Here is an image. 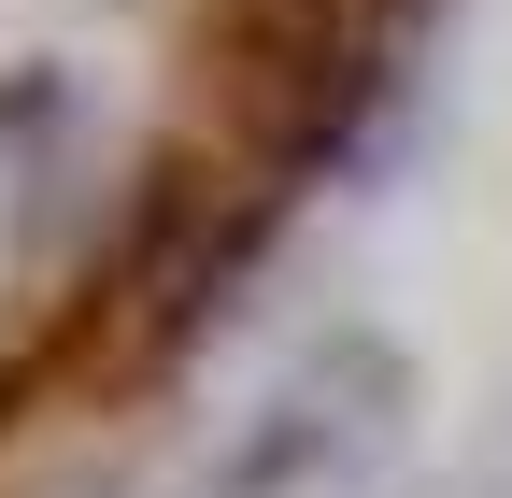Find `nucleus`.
<instances>
[{"mask_svg":"<svg viewBox=\"0 0 512 498\" xmlns=\"http://www.w3.org/2000/svg\"><path fill=\"white\" fill-rule=\"evenodd\" d=\"M399 427H413V370H399V342L328 328L271 399L228 427V456L200 470V498H356L384 456H399Z\"/></svg>","mask_w":512,"mask_h":498,"instance_id":"f257e3e1","label":"nucleus"},{"mask_svg":"<svg viewBox=\"0 0 512 498\" xmlns=\"http://www.w3.org/2000/svg\"><path fill=\"white\" fill-rule=\"evenodd\" d=\"M441 498H484V484H441Z\"/></svg>","mask_w":512,"mask_h":498,"instance_id":"f03ea898","label":"nucleus"}]
</instances>
